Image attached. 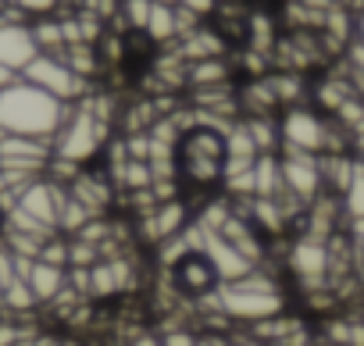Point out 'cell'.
<instances>
[{
    "mask_svg": "<svg viewBox=\"0 0 364 346\" xmlns=\"http://www.w3.org/2000/svg\"><path fill=\"white\" fill-rule=\"evenodd\" d=\"M328 129H332V118L314 111L311 104L304 107H289L279 114V132H282V146H293V150H304V153H325L328 146ZM279 146V150H282Z\"/></svg>",
    "mask_w": 364,
    "mask_h": 346,
    "instance_id": "cell-3",
    "label": "cell"
},
{
    "mask_svg": "<svg viewBox=\"0 0 364 346\" xmlns=\"http://www.w3.org/2000/svg\"><path fill=\"white\" fill-rule=\"evenodd\" d=\"M93 215L79 204V200H72V193H68V200H65V207H61V218H58V232L61 236H79V229L90 222Z\"/></svg>",
    "mask_w": 364,
    "mask_h": 346,
    "instance_id": "cell-19",
    "label": "cell"
},
{
    "mask_svg": "<svg viewBox=\"0 0 364 346\" xmlns=\"http://www.w3.org/2000/svg\"><path fill=\"white\" fill-rule=\"evenodd\" d=\"M357 40L364 43V15H357Z\"/></svg>",
    "mask_w": 364,
    "mask_h": 346,
    "instance_id": "cell-32",
    "label": "cell"
},
{
    "mask_svg": "<svg viewBox=\"0 0 364 346\" xmlns=\"http://www.w3.org/2000/svg\"><path fill=\"white\" fill-rule=\"evenodd\" d=\"M171 286L178 289V296H186L190 303H200L208 300L211 293H218L222 279L215 271V264L208 261V254H186L171 271H168Z\"/></svg>",
    "mask_w": 364,
    "mask_h": 346,
    "instance_id": "cell-5",
    "label": "cell"
},
{
    "mask_svg": "<svg viewBox=\"0 0 364 346\" xmlns=\"http://www.w3.org/2000/svg\"><path fill=\"white\" fill-rule=\"evenodd\" d=\"M4 229H8V211L0 207V239H4Z\"/></svg>",
    "mask_w": 364,
    "mask_h": 346,
    "instance_id": "cell-31",
    "label": "cell"
},
{
    "mask_svg": "<svg viewBox=\"0 0 364 346\" xmlns=\"http://www.w3.org/2000/svg\"><path fill=\"white\" fill-rule=\"evenodd\" d=\"M129 161H150V132H136V136H122Z\"/></svg>",
    "mask_w": 364,
    "mask_h": 346,
    "instance_id": "cell-23",
    "label": "cell"
},
{
    "mask_svg": "<svg viewBox=\"0 0 364 346\" xmlns=\"http://www.w3.org/2000/svg\"><path fill=\"white\" fill-rule=\"evenodd\" d=\"M343 207L350 218H364V164L357 161V171H353V183L343 197Z\"/></svg>",
    "mask_w": 364,
    "mask_h": 346,
    "instance_id": "cell-20",
    "label": "cell"
},
{
    "mask_svg": "<svg viewBox=\"0 0 364 346\" xmlns=\"http://www.w3.org/2000/svg\"><path fill=\"white\" fill-rule=\"evenodd\" d=\"M22 79L33 82L36 90L50 93V97L61 100V104H79V100L90 93V82L79 79V75L65 65V58H58V54H36V58L29 61V68L22 72Z\"/></svg>",
    "mask_w": 364,
    "mask_h": 346,
    "instance_id": "cell-2",
    "label": "cell"
},
{
    "mask_svg": "<svg viewBox=\"0 0 364 346\" xmlns=\"http://www.w3.org/2000/svg\"><path fill=\"white\" fill-rule=\"evenodd\" d=\"M0 310H8V314H18V318H26V314L40 310V303H36V296H33L29 282L15 279V282H11V286L4 289V296H0Z\"/></svg>",
    "mask_w": 364,
    "mask_h": 346,
    "instance_id": "cell-18",
    "label": "cell"
},
{
    "mask_svg": "<svg viewBox=\"0 0 364 346\" xmlns=\"http://www.w3.org/2000/svg\"><path fill=\"white\" fill-rule=\"evenodd\" d=\"M178 8H186V11H193L200 18H211L215 8H218V0H178Z\"/></svg>",
    "mask_w": 364,
    "mask_h": 346,
    "instance_id": "cell-25",
    "label": "cell"
},
{
    "mask_svg": "<svg viewBox=\"0 0 364 346\" xmlns=\"http://www.w3.org/2000/svg\"><path fill=\"white\" fill-rule=\"evenodd\" d=\"M257 153H279L282 146V132H279V118H243Z\"/></svg>",
    "mask_w": 364,
    "mask_h": 346,
    "instance_id": "cell-17",
    "label": "cell"
},
{
    "mask_svg": "<svg viewBox=\"0 0 364 346\" xmlns=\"http://www.w3.org/2000/svg\"><path fill=\"white\" fill-rule=\"evenodd\" d=\"M36 261H43V264H54V268H68V236H50L47 243H43V250H40V257Z\"/></svg>",
    "mask_w": 364,
    "mask_h": 346,
    "instance_id": "cell-21",
    "label": "cell"
},
{
    "mask_svg": "<svg viewBox=\"0 0 364 346\" xmlns=\"http://www.w3.org/2000/svg\"><path fill=\"white\" fill-rule=\"evenodd\" d=\"M218 300H222V310L236 321V325H257L264 318H275L282 310H289L286 303V293H243L236 286H218Z\"/></svg>",
    "mask_w": 364,
    "mask_h": 346,
    "instance_id": "cell-4",
    "label": "cell"
},
{
    "mask_svg": "<svg viewBox=\"0 0 364 346\" xmlns=\"http://www.w3.org/2000/svg\"><path fill=\"white\" fill-rule=\"evenodd\" d=\"M353 157L364 164V132H360V136H353Z\"/></svg>",
    "mask_w": 364,
    "mask_h": 346,
    "instance_id": "cell-30",
    "label": "cell"
},
{
    "mask_svg": "<svg viewBox=\"0 0 364 346\" xmlns=\"http://www.w3.org/2000/svg\"><path fill=\"white\" fill-rule=\"evenodd\" d=\"M4 4H8V0H0V8H4Z\"/></svg>",
    "mask_w": 364,
    "mask_h": 346,
    "instance_id": "cell-34",
    "label": "cell"
},
{
    "mask_svg": "<svg viewBox=\"0 0 364 346\" xmlns=\"http://www.w3.org/2000/svg\"><path fill=\"white\" fill-rule=\"evenodd\" d=\"M65 65L79 75V79H86V82H93L100 72H104V65H100V54H97V47L93 43H72V47H65Z\"/></svg>",
    "mask_w": 364,
    "mask_h": 346,
    "instance_id": "cell-15",
    "label": "cell"
},
{
    "mask_svg": "<svg viewBox=\"0 0 364 346\" xmlns=\"http://www.w3.org/2000/svg\"><path fill=\"white\" fill-rule=\"evenodd\" d=\"M68 114H72V104L54 100L50 93L36 90L22 75L8 90H0V132L4 136L54 139Z\"/></svg>",
    "mask_w": 364,
    "mask_h": 346,
    "instance_id": "cell-1",
    "label": "cell"
},
{
    "mask_svg": "<svg viewBox=\"0 0 364 346\" xmlns=\"http://www.w3.org/2000/svg\"><path fill=\"white\" fill-rule=\"evenodd\" d=\"M36 54L40 50H36V40H33V29L29 26L0 18V65L11 68L15 75H22Z\"/></svg>",
    "mask_w": 364,
    "mask_h": 346,
    "instance_id": "cell-7",
    "label": "cell"
},
{
    "mask_svg": "<svg viewBox=\"0 0 364 346\" xmlns=\"http://www.w3.org/2000/svg\"><path fill=\"white\" fill-rule=\"evenodd\" d=\"M268 82H272L275 100H279V111H289V107H304V104H311L307 75H300V72H268Z\"/></svg>",
    "mask_w": 364,
    "mask_h": 346,
    "instance_id": "cell-11",
    "label": "cell"
},
{
    "mask_svg": "<svg viewBox=\"0 0 364 346\" xmlns=\"http://www.w3.org/2000/svg\"><path fill=\"white\" fill-rule=\"evenodd\" d=\"M360 15H364V11H360Z\"/></svg>",
    "mask_w": 364,
    "mask_h": 346,
    "instance_id": "cell-35",
    "label": "cell"
},
{
    "mask_svg": "<svg viewBox=\"0 0 364 346\" xmlns=\"http://www.w3.org/2000/svg\"><path fill=\"white\" fill-rule=\"evenodd\" d=\"M346 61H350L357 72H364V43H360V40H353V43L346 47Z\"/></svg>",
    "mask_w": 364,
    "mask_h": 346,
    "instance_id": "cell-27",
    "label": "cell"
},
{
    "mask_svg": "<svg viewBox=\"0 0 364 346\" xmlns=\"http://www.w3.org/2000/svg\"><path fill=\"white\" fill-rule=\"evenodd\" d=\"M229 82H236L232 58H204V61L186 65V86L190 90H211V86H229Z\"/></svg>",
    "mask_w": 364,
    "mask_h": 346,
    "instance_id": "cell-9",
    "label": "cell"
},
{
    "mask_svg": "<svg viewBox=\"0 0 364 346\" xmlns=\"http://www.w3.org/2000/svg\"><path fill=\"white\" fill-rule=\"evenodd\" d=\"M346 232H350V239H353V247H357V254H364V218H350V225H346Z\"/></svg>",
    "mask_w": 364,
    "mask_h": 346,
    "instance_id": "cell-26",
    "label": "cell"
},
{
    "mask_svg": "<svg viewBox=\"0 0 364 346\" xmlns=\"http://www.w3.org/2000/svg\"><path fill=\"white\" fill-rule=\"evenodd\" d=\"M157 339H161V346H197V332L193 328H168Z\"/></svg>",
    "mask_w": 364,
    "mask_h": 346,
    "instance_id": "cell-24",
    "label": "cell"
},
{
    "mask_svg": "<svg viewBox=\"0 0 364 346\" xmlns=\"http://www.w3.org/2000/svg\"><path fill=\"white\" fill-rule=\"evenodd\" d=\"M15 79H18V75H15L11 68H4V65H0V90H8V86H11Z\"/></svg>",
    "mask_w": 364,
    "mask_h": 346,
    "instance_id": "cell-28",
    "label": "cell"
},
{
    "mask_svg": "<svg viewBox=\"0 0 364 346\" xmlns=\"http://www.w3.org/2000/svg\"><path fill=\"white\" fill-rule=\"evenodd\" d=\"M8 8L22 11V15H26V18L33 22V18H47V15H58L61 0H8Z\"/></svg>",
    "mask_w": 364,
    "mask_h": 346,
    "instance_id": "cell-22",
    "label": "cell"
},
{
    "mask_svg": "<svg viewBox=\"0 0 364 346\" xmlns=\"http://www.w3.org/2000/svg\"><path fill=\"white\" fill-rule=\"evenodd\" d=\"M154 4H164V8H178V0H154Z\"/></svg>",
    "mask_w": 364,
    "mask_h": 346,
    "instance_id": "cell-33",
    "label": "cell"
},
{
    "mask_svg": "<svg viewBox=\"0 0 364 346\" xmlns=\"http://www.w3.org/2000/svg\"><path fill=\"white\" fill-rule=\"evenodd\" d=\"M157 47H171L178 43V29H175V8H164V4H154L150 8V22L143 29Z\"/></svg>",
    "mask_w": 364,
    "mask_h": 346,
    "instance_id": "cell-16",
    "label": "cell"
},
{
    "mask_svg": "<svg viewBox=\"0 0 364 346\" xmlns=\"http://www.w3.org/2000/svg\"><path fill=\"white\" fill-rule=\"evenodd\" d=\"M29 29H33V40H36V50L40 54H65V29H61V18L58 15H47V18H33L29 22Z\"/></svg>",
    "mask_w": 364,
    "mask_h": 346,
    "instance_id": "cell-14",
    "label": "cell"
},
{
    "mask_svg": "<svg viewBox=\"0 0 364 346\" xmlns=\"http://www.w3.org/2000/svg\"><path fill=\"white\" fill-rule=\"evenodd\" d=\"M26 282H29V289H33L36 303H40V307H47L50 300H58V296L65 293V286H68V268H54V264L36 261Z\"/></svg>",
    "mask_w": 364,
    "mask_h": 346,
    "instance_id": "cell-12",
    "label": "cell"
},
{
    "mask_svg": "<svg viewBox=\"0 0 364 346\" xmlns=\"http://www.w3.org/2000/svg\"><path fill=\"white\" fill-rule=\"evenodd\" d=\"M200 225V222H197ZM208 232V239H204V254H208V261L215 264V271H218V279L222 282H236V279H243L247 271H250V261H243L218 232H211V229H204Z\"/></svg>",
    "mask_w": 364,
    "mask_h": 346,
    "instance_id": "cell-8",
    "label": "cell"
},
{
    "mask_svg": "<svg viewBox=\"0 0 364 346\" xmlns=\"http://www.w3.org/2000/svg\"><path fill=\"white\" fill-rule=\"evenodd\" d=\"M318 171H321V186L325 193L346 197L353 171H357V157L353 153H318Z\"/></svg>",
    "mask_w": 364,
    "mask_h": 346,
    "instance_id": "cell-10",
    "label": "cell"
},
{
    "mask_svg": "<svg viewBox=\"0 0 364 346\" xmlns=\"http://www.w3.org/2000/svg\"><path fill=\"white\" fill-rule=\"evenodd\" d=\"M279 164H282V186H286L296 200L311 204V200L325 190V186H321V171H318V157H314V153L282 146V150H279Z\"/></svg>",
    "mask_w": 364,
    "mask_h": 346,
    "instance_id": "cell-6",
    "label": "cell"
},
{
    "mask_svg": "<svg viewBox=\"0 0 364 346\" xmlns=\"http://www.w3.org/2000/svg\"><path fill=\"white\" fill-rule=\"evenodd\" d=\"M360 314H364V310H360Z\"/></svg>",
    "mask_w": 364,
    "mask_h": 346,
    "instance_id": "cell-36",
    "label": "cell"
},
{
    "mask_svg": "<svg viewBox=\"0 0 364 346\" xmlns=\"http://www.w3.org/2000/svg\"><path fill=\"white\" fill-rule=\"evenodd\" d=\"M282 186V164L279 153H257L254 161V197H279Z\"/></svg>",
    "mask_w": 364,
    "mask_h": 346,
    "instance_id": "cell-13",
    "label": "cell"
},
{
    "mask_svg": "<svg viewBox=\"0 0 364 346\" xmlns=\"http://www.w3.org/2000/svg\"><path fill=\"white\" fill-rule=\"evenodd\" d=\"M129 346H161V339L154 335V332H146V335H139L136 342H129Z\"/></svg>",
    "mask_w": 364,
    "mask_h": 346,
    "instance_id": "cell-29",
    "label": "cell"
}]
</instances>
